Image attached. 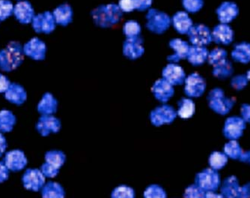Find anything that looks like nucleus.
<instances>
[{"label": "nucleus", "mask_w": 250, "mask_h": 198, "mask_svg": "<svg viewBox=\"0 0 250 198\" xmlns=\"http://www.w3.org/2000/svg\"><path fill=\"white\" fill-rule=\"evenodd\" d=\"M24 60V52L19 42H11L0 50V69L6 72L14 71Z\"/></svg>", "instance_id": "obj_1"}, {"label": "nucleus", "mask_w": 250, "mask_h": 198, "mask_svg": "<svg viewBox=\"0 0 250 198\" xmlns=\"http://www.w3.org/2000/svg\"><path fill=\"white\" fill-rule=\"evenodd\" d=\"M91 15L95 24L103 28L115 26L122 18V10L119 5L112 3L97 7Z\"/></svg>", "instance_id": "obj_2"}, {"label": "nucleus", "mask_w": 250, "mask_h": 198, "mask_svg": "<svg viewBox=\"0 0 250 198\" xmlns=\"http://www.w3.org/2000/svg\"><path fill=\"white\" fill-rule=\"evenodd\" d=\"M207 99L210 109L220 115L227 114L235 104V99L226 97L224 91L220 88L210 90Z\"/></svg>", "instance_id": "obj_3"}, {"label": "nucleus", "mask_w": 250, "mask_h": 198, "mask_svg": "<svg viewBox=\"0 0 250 198\" xmlns=\"http://www.w3.org/2000/svg\"><path fill=\"white\" fill-rule=\"evenodd\" d=\"M65 160V155L60 150L47 152L45 154V162L41 167V171L45 177H56Z\"/></svg>", "instance_id": "obj_4"}, {"label": "nucleus", "mask_w": 250, "mask_h": 198, "mask_svg": "<svg viewBox=\"0 0 250 198\" xmlns=\"http://www.w3.org/2000/svg\"><path fill=\"white\" fill-rule=\"evenodd\" d=\"M146 27L148 30L156 33L162 34L169 28L172 19L165 12L151 8L146 15Z\"/></svg>", "instance_id": "obj_5"}, {"label": "nucleus", "mask_w": 250, "mask_h": 198, "mask_svg": "<svg viewBox=\"0 0 250 198\" xmlns=\"http://www.w3.org/2000/svg\"><path fill=\"white\" fill-rule=\"evenodd\" d=\"M196 185L205 192H213L218 189L220 183V175L216 170L206 168L196 174Z\"/></svg>", "instance_id": "obj_6"}, {"label": "nucleus", "mask_w": 250, "mask_h": 198, "mask_svg": "<svg viewBox=\"0 0 250 198\" xmlns=\"http://www.w3.org/2000/svg\"><path fill=\"white\" fill-rule=\"evenodd\" d=\"M177 115L178 113L175 108L170 105H164L153 110L150 113V120L154 126H161L164 124L172 123Z\"/></svg>", "instance_id": "obj_7"}, {"label": "nucleus", "mask_w": 250, "mask_h": 198, "mask_svg": "<svg viewBox=\"0 0 250 198\" xmlns=\"http://www.w3.org/2000/svg\"><path fill=\"white\" fill-rule=\"evenodd\" d=\"M189 42L192 45L206 46L211 43V30L206 25L199 23L193 25L188 33Z\"/></svg>", "instance_id": "obj_8"}, {"label": "nucleus", "mask_w": 250, "mask_h": 198, "mask_svg": "<svg viewBox=\"0 0 250 198\" xmlns=\"http://www.w3.org/2000/svg\"><path fill=\"white\" fill-rule=\"evenodd\" d=\"M185 92L188 96L198 98L203 95L206 89L205 78L198 73L194 72L187 77L185 81Z\"/></svg>", "instance_id": "obj_9"}, {"label": "nucleus", "mask_w": 250, "mask_h": 198, "mask_svg": "<svg viewBox=\"0 0 250 198\" xmlns=\"http://www.w3.org/2000/svg\"><path fill=\"white\" fill-rule=\"evenodd\" d=\"M45 176L39 169H27L22 176V182L27 190L39 192L45 185Z\"/></svg>", "instance_id": "obj_10"}, {"label": "nucleus", "mask_w": 250, "mask_h": 198, "mask_svg": "<svg viewBox=\"0 0 250 198\" xmlns=\"http://www.w3.org/2000/svg\"><path fill=\"white\" fill-rule=\"evenodd\" d=\"M32 27L38 33L49 34L56 28V21L53 13L45 12L34 17L32 20Z\"/></svg>", "instance_id": "obj_11"}, {"label": "nucleus", "mask_w": 250, "mask_h": 198, "mask_svg": "<svg viewBox=\"0 0 250 198\" xmlns=\"http://www.w3.org/2000/svg\"><path fill=\"white\" fill-rule=\"evenodd\" d=\"M239 7L235 2L225 1L216 10L217 18L220 23L230 24L239 15Z\"/></svg>", "instance_id": "obj_12"}, {"label": "nucleus", "mask_w": 250, "mask_h": 198, "mask_svg": "<svg viewBox=\"0 0 250 198\" xmlns=\"http://www.w3.org/2000/svg\"><path fill=\"white\" fill-rule=\"evenodd\" d=\"M212 41L220 45H229L234 39V32L229 24L219 23L211 30Z\"/></svg>", "instance_id": "obj_13"}, {"label": "nucleus", "mask_w": 250, "mask_h": 198, "mask_svg": "<svg viewBox=\"0 0 250 198\" xmlns=\"http://www.w3.org/2000/svg\"><path fill=\"white\" fill-rule=\"evenodd\" d=\"M3 162L9 171L18 172L24 169L28 161L23 152L20 150H14L5 153Z\"/></svg>", "instance_id": "obj_14"}, {"label": "nucleus", "mask_w": 250, "mask_h": 198, "mask_svg": "<svg viewBox=\"0 0 250 198\" xmlns=\"http://www.w3.org/2000/svg\"><path fill=\"white\" fill-rule=\"evenodd\" d=\"M61 129V122L53 115H42L36 125V129L39 134L43 137L50 135L51 133H57Z\"/></svg>", "instance_id": "obj_15"}, {"label": "nucleus", "mask_w": 250, "mask_h": 198, "mask_svg": "<svg viewBox=\"0 0 250 198\" xmlns=\"http://www.w3.org/2000/svg\"><path fill=\"white\" fill-rule=\"evenodd\" d=\"M162 75L163 78L172 86L183 84L187 78L184 68L179 65L173 63H169L164 67Z\"/></svg>", "instance_id": "obj_16"}, {"label": "nucleus", "mask_w": 250, "mask_h": 198, "mask_svg": "<svg viewBox=\"0 0 250 198\" xmlns=\"http://www.w3.org/2000/svg\"><path fill=\"white\" fill-rule=\"evenodd\" d=\"M246 128L245 121L239 116H231L226 119L223 128V134L227 138L234 140L243 134Z\"/></svg>", "instance_id": "obj_17"}, {"label": "nucleus", "mask_w": 250, "mask_h": 198, "mask_svg": "<svg viewBox=\"0 0 250 198\" xmlns=\"http://www.w3.org/2000/svg\"><path fill=\"white\" fill-rule=\"evenodd\" d=\"M24 54L34 60H43L47 53V46L39 38H33L25 44L23 47Z\"/></svg>", "instance_id": "obj_18"}, {"label": "nucleus", "mask_w": 250, "mask_h": 198, "mask_svg": "<svg viewBox=\"0 0 250 198\" xmlns=\"http://www.w3.org/2000/svg\"><path fill=\"white\" fill-rule=\"evenodd\" d=\"M143 40L141 37L129 38L123 44V54L130 60L140 58L144 53Z\"/></svg>", "instance_id": "obj_19"}, {"label": "nucleus", "mask_w": 250, "mask_h": 198, "mask_svg": "<svg viewBox=\"0 0 250 198\" xmlns=\"http://www.w3.org/2000/svg\"><path fill=\"white\" fill-rule=\"evenodd\" d=\"M168 44L175 53L168 55L167 57L168 61L175 63L187 59L190 47L188 42L181 39H174L170 41Z\"/></svg>", "instance_id": "obj_20"}, {"label": "nucleus", "mask_w": 250, "mask_h": 198, "mask_svg": "<svg viewBox=\"0 0 250 198\" xmlns=\"http://www.w3.org/2000/svg\"><path fill=\"white\" fill-rule=\"evenodd\" d=\"M151 90L154 97L161 102H168L175 93L173 86L166 81L164 78L156 81L151 88Z\"/></svg>", "instance_id": "obj_21"}, {"label": "nucleus", "mask_w": 250, "mask_h": 198, "mask_svg": "<svg viewBox=\"0 0 250 198\" xmlns=\"http://www.w3.org/2000/svg\"><path fill=\"white\" fill-rule=\"evenodd\" d=\"M14 15L15 18L22 24H28L32 22L35 15V11L30 2L22 1L16 4L14 8Z\"/></svg>", "instance_id": "obj_22"}, {"label": "nucleus", "mask_w": 250, "mask_h": 198, "mask_svg": "<svg viewBox=\"0 0 250 198\" xmlns=\"http://www.w3.org/2000/svg\"><path fill=\"white\" fill-rule=\"evenodd\" d=\"M5 98L11 103L21 105L27 99V93L22 86L13 83L5 92Z\"/></svg>", "instance_id": "obj_23"}, {"label": "nucleus", "mask_w": 250, "mask_h": 198, "mask_svg": "<svg viewBox=\"0 0 250 198\" xmlns=\"http://www.w3.org/2000/svg\"><path fill=\"white\" fill-rule=\"evenodd\" d=\"M172 23L177 32L181 34H188L189 29L193 26L192 20L188 12L179 11L173 15Z\"/></svg>", "instance_id": "obj_24"}, {"label": "nucleus", "mask_w": 250, "mask_h": 198, "mask_svg": "<svg viewBox=\"0 0 250 198\" xmlns=\"http://www.w3.org/2000/svg\"><path fill=\"white\" fill-rule=\"evenodd\" d=\"M209 51L205 46L192 45L189 47L187 60L193 66H199L208 62Z\"/></svg>", "instance_id": "obj_25"}, {"label": "nucleus", "mask_w": 250, "mask_h": 198, "mask_svg": "<svg viewBox=\"0 0 250 198\" xmlns=\"http://www.w3.org/2000/svg\"><path fill=\"white\" fill-rule=\"evenodd\" d=\"M232 60L236 63L248 64L250 63V43L241 42L234 44L231 53Z\"/></svg>", "instance_id": "obj_26"}, {"label": "nucleus", "mask_w": 250, "mask_h": 198, "mask_svg": "<svg viewBox=\"0 0 250 198\" xmlns=\"http://www.w3.org/2000/svg\"><path fill=\"white\" fill-rule=\"evenodd\" d=\"M53 17L57 24L67 26L71 23L73 19L72 8L68 4L64 3L55 8L53 12Z\"/></svg>", "instance_id": "obj_27"}, {"label": "nucleus", "mask_w": 250, "mask_h": 198, "mask_svg": "<svg viewBox=\"0 0 250 198\" xmlns=\"http://www.w3.org/2000/svg\"><path fill=\"white\" fill-rule=\"evenodd\" d=\"M58 108V102L50 92H47L42 97L39 105L38 111L42 115H53Z\"/></svg>", "instance_id": "obj_28"}, {"label": "nucleus", "mask_w": 250, "mask_h": 198, "mask_svg": "<svg viewBox=\"0 0 250 198\" xmlns=\"http://www.w3.org/2000/svg\"><path fill=\"white\" fill-rule=\"evenodd\" d=\"M240 188L238 179L234 176H231L223 181L220 192L224 198H236Z\"/></svg>", "instance_id": "obj_29"}, {"label": "nucleus", "mask_w": 250, "mask_h": 198, "mask_svg": "<svg viewBox=\"0 0 250 198\" xmlns=\"http://www.w3.org/2000/svg\"><path fill=\"white\" fill-rule=\"evenodd\" d=\"M42 198H64L65 192L58 182H48L42 189Z\"/></svg>", "instance_id": "obj_30"}, {"label": "nucleus", "mask_w": 250, "mask_h": 198, "mask_svg": "<svg viewBox=\"0 0 250 198\" xmlns=\"http://www.w3.org/2000/svg\"><path fill=\"white\" fill-rule=\"evenodd\" d=\"M213 75L220 80L227 79L232 76L234 66L231 61L227 59L222 63L213 66Z\"/></svg>", "instance_id": "obj_31"}, {"label": "nucleus", "mask_w": 250, "mask_h": 198, "mask_svg": "<svg viewBox=\"0 0 250 198\" xmlns=\"http://www.w3.org/2000/svg\"><path fill=\"white\" fill-rule=\"evenodd\" d=\"M196 111V105L190 98H183L178 102V116L183 119L192 117Z\"/></svg>", "instance_id": "obj_32"}, {"label": "nucleus", "mask_w": 250, "mask_h": 198, "mask_svg": "<svg viewBox=\"0 0 250 198\" xmlns=\"http://www.w3.org/2000/svg\"><path fill=\"white\" fill-rule=\"evenodd\" d=\"M16 116L8 110H0V132L7 133L13 130L16 124Z\"/></svg>", "instance_id": "obj_33"}, {"label": "nucleus", "mask_w": 250, "mask_h": 198, "mask_svg": "<svg viewBox=\"0 0 250 198\" xmlns=\"http://www.w3.org/2000/svg\"><path fill=\"white\" fill-rule=\"evenodd\" d=\"M228 59V53L223 47H216L209 51L208 62L210 66H214Z\"/></svg>", "instance_id": "obj_34"}, {"label": "nucleus", "mask_w": 250, "mask_h": 198, "mask_svg": "<svg viewBox=\"0 0 250 198\" xmlns=\"http://www.w3.org/2000/svg\"><path fill=\"white\" fill-rule=\"evenodd\" d=\"M228 157L223 153L215 151L209 157V164L213 170H220L226 165Z\"/></svg>", "instance_id": "obj_35"}, {"label": "nucleus", "mask_w": 250, "mask_h": 198, "mask_svg": "<svg viewBox=\"0 0 250 198\" xmlns=\"http://www.w3.org/2000/svg\"><path fill=\"white\" fill-rule=\"evenodd\" d=\"M224 153L227 156L233 159H240L242 155L243 150L238 142L231 140L225 145Z\"/></svg>", "instance_id": "obj_36"}, {"label": "nucleus", "mask_w": 250, "mask_h": 198, "mask_svg": "<svg viewBox=\"0 0 250 198\" xmlns=\"http://www.w3.org/2000/svg\"><path fill=\"white\" fill-rule=\"evenodd\" d=\"M123 32L127 39L138 37L141 32V26L136 21H128L124 24Z\"/></svg>", "instance_id": "obj_37"}, {"label": "nucleus", "mask_w": 250, "mask_h": 198, "mask_svg": "<svg viewBox=\"0 0 250 198\" xmlns=\"http://www.w3.org/2000/svg\"><path fill=\"white\" fill-rule=\"evenodd\" d=\"M111 198H135V192L131 187L119 185L112 191Z\"/></svg>", "instance_id": "obj_38"}, {"label": "nucleus", "mask_w": 250, "mask_h": 198, "mask_svg": "<svg viewBox=\"0 0 250 198\" xmlns=\"http://www.w3.org/2000/svg\"><path fill=\"white\" fill-rule=\"evenodd\" d=\"M144 198H167V195L162 187L158 185H151L145 190Z\"/></svg>", "instance_id": "obj_39"}, {"label": "nucleus", "mask_w": 250, "mask_h": 198, "mask_svg": "<svg viewBox=\"0 0 250 198\" xmlns=\"http://www.w3.org/2000/svg\"><path fill=\"white\" fill-rule=\"evenodd\" d=\"M13 4L9 0H0V21H3L14 14Z\"/></svg>", "instance_id": "obj_40"}, {"label": "nucleus", "mask_w": 250, "mask_h": 198, "mask_svg": "<svg viewBox=\"0 0 250 198\" xmlns=\"http://www.w3.org/2000/svg\"><path fill=\"white\" fill-rule=\"evenodd\" d=\"M182 5L189 13H196L203 8L204 0H182Z\"/></svg>", "instance_id": "obj_41"}, {"label": "nucleus", "mask_w": 250, "mask_h": 198, "mask_svg": "<svg viewBox=\"0 0 250 198\" xmlns=\"http://www.w3.org/2000/svg\"><path fill=\"white\" fill-rule=\"evenodd\" d=\"M184 198H206V192L196 184L191 185L185 190Z\"/></svg>", "instance_id": "obj_42"}, {"label": "nucleus", "mask_w": 250, "mask_h": 198, "mask_svg": "<svg viewBox=\"0 0 250 198\" xmlns=\"http://www.w3.org/2000/svg\"><path fill=\"white\" fill-rule=\"evenodd\" d=\"M249 81L245 74L234 76L231 80V87L235 90H242L247 87Z\"/></svg>", "instance_id": "obj_43"}, {"label": "nucleus", "mask_w": 250, "mask_h": 198, "mask_svg": "<svg viewBox=\"0 0 250 198\" xmlns=\"http://www.w3.org/2000/svg\"><path fill=\"white\" fill-rule=\"evenodd\" d=\"M118 5L122 10V12H133L135 9L133 0H119Z\"/></svg>", "instance_id": "obj_44"}, {"label": "nucleus", "mask_w": 250, "mask_h": 198, "mask_svg": "<svg viewBox=\"0 0 250 198\" xmlns=\"http://www.w3.org/2000/svg\"><path fill=\"white\" fill-rule=\"evenodd\" d=\"M135 9L138 11H145L151 7L152 0H133Z\"/></svg>", "instance_id": "obj_45"}, {"label": "nucleus", "mask_w": 250, "mask_h": 198, "mask_svg": "<svg viewBox=\"0 0 250 198\" xmlns=\"http://www.w3.org/2000/svg\"><path fill=\"white\" fill-rule=\"evenodd\" d=\"M9 170L3 161H0V183L5 182L9 176Z\"/></svg>", "instance_id": "obj_46"}, {"label": "nucleus", "mask_w": 250, "mask_h": 198, "mask_svg": "<svg viewBox=\"0 0 250 198\" xmlns=\"http://www.w3.org/2000/svg\"><path fill=\"white\" fill-rule=\"evenodd\" d=\"M11 85V82L7 77L0 74V93H3L7 91Z\"/></svg>", "instance_id": "obj_47"}, {"label": "nucleus", "mask_w": 250, "mask_h": 198, "mask_svg": "<svg viewBox=\"0 0 250 198\" xmlns=\"http://www.w3.org/2000/svg\"><path fill=\"white\" fill-rule=\"evenodd\" d=\"M236 198H250V182L243 185Z\"/></svg>", "instance_id": "obj_48"}, {"label": "nucleus", "mask_w": 250, "mask_h": 198, "mask_svg": "<svg viewBox=\"0 0 250 198\" xmlns=\"http://www.w3.org/2000/svg\"><path fill=\"white\" fill-rule=\"evenodd\" d=\"M241 113L242 118L245 122L250 123V105L244 104L241 106Z\"/></svg>", "instance_id": "obj_49"}, {"label": "nucleus", "mask_w": 250, "mask_h": 198, "mask_svg": "<svg viewBox=\"0 0 250 198\" xmlns=\"http://www.w3.org/2000/svg\"><path fill=\"white\" fill-rule=\"evenodd\" d=\"M7 147H8V144H7L6 138L0 132V157H2L3 154H5Z\"/></svg>", "instance_id": "obj_50"}, {"label": "nucleus", "mask_w": 250, "mask_h": 198, "mask_svg": "<svg viewBox=\"0 0 250 198\" xmlns=\"http://www.w3.org/2000/svg\"><path fill=\"white\" fill-rule=\"evenodd\" d=\"M240 160L243 161V162L250 164V151L246 152V153L243 152L242 155H241Z\"/></svg>", "instance_id": "obj_51"}, {"label": "nucleus", "mask_w": 250, "mask_h": 198, "mask_svg": "<svg viewBox=\"0 0 250 198\" xmlns=\"http://www.w3.org/2000/svg\"><path fill=\"white\" fill-rule=\"evenodd\" d=\"M206 198H224V197L213 192H207L206 193Z\"/></svg>", "instance_id": "obj_52"}, {"label": "nucleus", "mask_w": 250, "mask_h": 198, "mask_svg": "<svg viewBox=\"0 0 250 198\" xmlns=\"http://www.w3.org/2000/svg\"><path fill=\"white\" fill-rule=\"evenodd\" d=\"M246 77H247V79H248L249 81H250V69L246 73Z\"/></svg>", "instance_id": "obj_53"}]
</instances>
